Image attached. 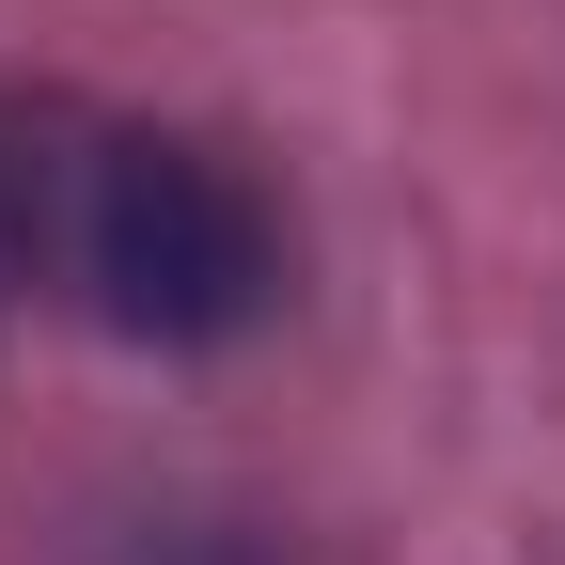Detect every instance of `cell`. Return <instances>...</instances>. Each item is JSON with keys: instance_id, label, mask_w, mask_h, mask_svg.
<instances>
[{"instance_id": "obj_1", "label": "cell", "mask_w": 565, "mask_h": 565, "mask_svg": "<svg viewBox=\"0 0 565 565\" xmlns=\"http://www.w3.org/2000/svg\"><path fill=\"white\" fill-rule=\"evenodd\" d=\"M126 345H236L282 315V204L204 126H79L47 252Z\"/></svg>"}, {"instance_id": "obj_2", "label": "cell", "mask_w": 565, "mask_h": 565, "mask_svg": "<svg viewBox=\"0 0 565 565\" xmlns=\"http://www.w3.org/2000/svg\"><path fill=\"white\" fill-rule=\"evenodd\" d=\"M63 158H79V110L0 95V315H17L47 282V252H63Z\"/></svg>"}]
</instances>
